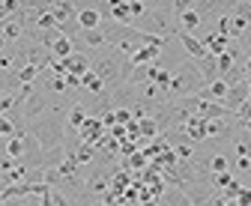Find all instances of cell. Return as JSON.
<instances>
[{"mask_svg": "<svg viewBox=\"0 0 251 206\" xmlns=\"http://www.w3.org/2000/svg\"><path fill=\"white\" fill-rule=\"evenodd\" d=\"M51 108V96L42 93V90H33V96H27L24 105H21V116H24V123H33L39 120V116Z\"/></svg>", "mask_w": 251, "mask_h": 206, "instance_id": "3", "label": "cell"}, {"mask_svg": "<svg viewBox=\"0 0 251 206\" xmlns=\"http://www.w3.org/2000/svg\"><path fill=\"white\" fill-rule=\"evenodd\" d=\"M245 102H251V81H239V84H233V87H227V96H225V108L233 114L236 108H242Z\"/></svg>", "mask_w": 251, "mask_h": 206, "instance_id": "4", "label": "cell"}, {"mask_svg": "<svg viewBox=\"0 0 251 206\" xmlns=\"http://www.w3.org/2000/svg\"><path fill=\"white\" fill-rule=\"evenodd\" d=\"M72 51H75V48H72V42H69V39H63V36L51 45V57H54V60H66Z\"/></svg>", "mask_w": 251, "mask_h": 206, "instance_id": "13", "label": "cell"}, {"mask_svg": "<svg viewBox=\"0 0 251 206\" xmlns=\"http://www.w3.org/2000/svg\"><path fill=\"white\" fill-rule=\"evenodd\" d=\"M233 206H251V191L245 188V191H242V194H239V197L233 200Z\"/></svg>", "mask_w": 251, "mask_h": 206, "instance_id": "18", "label": "cell"}, {"mask_svg": "<svg viewBox=\"0 0 251 206\" xmlns=\"http://www.w3.org/2000/svg\"><path fill=\"white\" fill-rule=\"evenodd\" d=\"M0 143H3V140H0ZM0 156H3V153H0Z\"/></svg>", "mask_w": 251, "mask_h": 206, "instance_id": "21", "label": "cell"}, {"mask_svg": "<svg viewBox=\"0 0 251 206\" xmlns=\"http://www.w3.org/2000/svg\"><path fill=\"white\" fill-rule=\"evenodd\" d=\"M225 96H227V84H225L222 78L212 81V84H206L203 90L198 93V99H203V102H218V105L225 102Z\"/></svg>", "mask_w": 251, "mask_h": 206, "instance_id": "8", "label": "cell"}, {"mask_svg": "<svg viewBox=\"0 0 251 206\" xmlns=\"http://www.w3.org/2000/svg\"><path fill=\"white\" fill-rule=\"evenodd\" d=\"M203 87H206V84H203V78H201L195 60H182V63L171 72V84H168L165 96H168V102H174V99H185V96H198Z\"/></svg>", "mask_w": 251, "mask_h": 206, "instance_id": "2", "label": "cell"}, {"mask_svg": "<svg viewBox=\"0 0 251 206\" xmlns=\"http://www.w3.org/2000/svg\"><path fill=\"white\" fill-rule=\"evenodd\" d=\"M171 150H174L176 161H188V159L195 156V146H192V143H176V146H171Z\"/></svg>", "mask_w": 251, "mask_h": 206, "instance_id": "15", "label": "cell"}, {"mask_svg": "<svg viewBox=\"0 0 251 206\" xmlns=\"http://www.w3.org/2000/svg\"><path fill=\"white\" fill-rule=\"evenodd\" d=\"M162 48H165V45H162ZM162 48H159V45H144V48H138V51L129 57V66L135 69V66H152V63H159Z\"/></svg>", "mask_w": 251, "mask_h": 206, "instance_id": "5", "label": "cell"}, {"mask_svg": "<svg viewBox=\"0 0 251 206\" xmlns=\"http://www.w3.org/2000/svg\"><path fill=\"white\" fill-rule=\"evenodd\" d=\"M155 206H168V203H165V200H155Z\"/></svg>", "mask_w": 251, "mask_h": 206, "instance_id": "20", "label": "cell"}, {"mask_svg": "<svg viewBox=\"0 0 251 206\" xmlns=\"http://www.w3.org/2000/svg\"><path fill=\"white\" fill-rule=\"evenodd\" d=\"M60 66H63V72H66V75H78V78H81L84 72H90V57L72 51L66 60H60Z\"/></svg>", "mask_w": 251, "mask_h": 206, "instance_id": "7", "label": "cell"}, {"mask_svg": "<svg viewBox=\"0 0 251 206\" xmlns=\"http://www.w3.org/2000/svg\"><path fill=\"white\" fill-rule=\"evenodd\" d=\"M12 135H15L12 120H9V116H0V140H6V137H12Z\"/></svg>", "mask_w": 251, "mask_h": 206, "instance_id": "16", "label": "cell"}, {"mask_svg": "<svg viewBox=\"0 0 251 206\" xmlns=\"http://www.w3.org/2000/svg\"><path fill=\"white\" fill-rule=\"evenodd\" d=\"M90 72L102 81L105 90H114V87L126 84V78H129L132 66H129V60H126V57H123L117 48L105 45V48H99V51L90 54Z\"/></svg>", "mask_w": 251, "mask_h": 206, "instance_id": "1", "label": "cell"}, {"mask_svg": "<svg viewBox=\"0 0 251 206\" xmlns=\"http://www.w3.org/2000/svg\"><path fill=\"white\" fill-rule=\"evenodd\" d=\"M72 159H75V164H78V167H90V164H93V159H96V150H93L90 143H81L78 150H75V156H72Z\"/></svg>", "mask_w": 251, "mask_h": 206, "instance_id": "11", "label": "cell"}, {"mask_svg": "<svg viewBox=\"0 0 251 206\" xmlns=\"http://www.w3.org/2000/svg\"><path fill=\"white\" fill-rule=\"evenodd\" d=\"M0 153H3L6 159H21V153H24V135H12V137H6L3 143H0Z\"/></svg>", "mask_w": 251, "mask_h": 206, "instance_id": "9", "label": "cell"}, {"mask_svg": "<svg viewBox=\"0 0 251 206\" xmlns=\"http://www.w3.org/2000/svg\"><path fill=\"white\" fill-rule=\"evenodd\" d=\"M63 159H66V150H63V146H54V150H45V153H42V170H51V167H57Z\"/></svg>", "mask_w": 251, "mask_h": 206, "instance_id": "10", "label": "cell"}, {"mask_svg": "<svg viewBox=\"0 0 251 206\" xmlns=\"http://www.w3.org/2000/svg\"><path fill=\"white\" fill-rule=\"evenodd\" d=\"M75 24L81 27V30H99V27H102V15L96 12V6H78Z\"/></svg>", "mask_w": 251, "mask_h": 206, "instance_id": "6", "label": "cell"}, {"mask_svg": "<svg viewBox=\"0 0 251 206\" xmlns=\"http://www.w3.org/2000/svg\"><path fill=\"white\" fill-rule=\"evenodd\" d=\"M6 48H9V45H6V39H3V36H0V54H3Z\"/></svg>", "mask_w": 251, "mask_h": 206, "instance_id": "19", "label": "cell"}, {"mask_svg": "<svg viewBox=\"0 0 251 206\" xmlns=\"http://www.w3.org/2000/svg\"><path fill=\"white\" fill-rule=\"evenodd\" d=\"M15 12H21V3H18V0H3V3H0V21L12 18Z\"/></svg>", "mask_w": 251, "mask_h": 206, "instance_id": "14", "label": "cell"}, {"mask_svg": "<svg viewBox=\"0 0 251 206\" xmlns=\"http://www.w3.org/2000/svg\"><path fill=\"white\" fill-rule=\"evenodd\" d=\"M0 206H39L36 197H24V200H6V203H0Z\"/></svg>", "mask_w": 251, "mask_h": 206, "instance_id": "17", "label": "cell"}, {"mask_svg": "<svg viewBox=\"0 0 251 206\" xmlns=\"http://www.w3.org/2000/svg\"><path fill=\"white\" fill-rule=\"evenodd\" d=\"M159 200H165L168 206H192V200H188V197H185L179 188H168V191H165Z\"/></svg>", "mask_w": 251, "mask_h": 206, "instance_id": "12", "label": "cell"}]
</instances>
